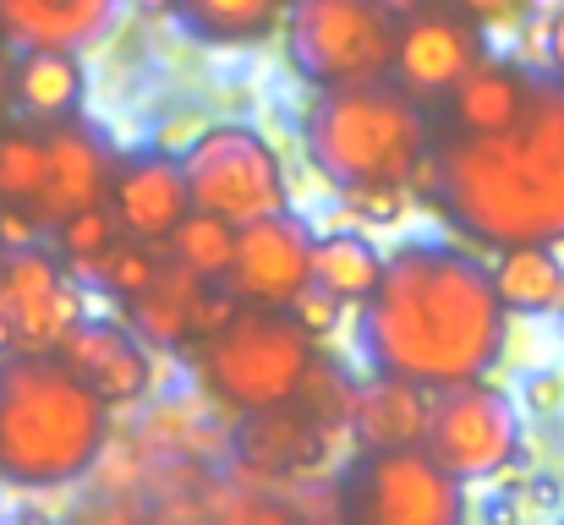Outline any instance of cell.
<instances>
[{
	"label": "cell",
	"mask_w": 564,
	"mask_h": 525,
	"mask_svg": "<svg viewBox=\"0 0 564 525\" xmlns=\"http://www.w3.org/2000/svg\"><path fill=\"white\" fill-rule=\"evenodd\" d=\"M17 525H50L44 515H17Z\"/></svg>",
	"instance_id": "f35d334b"
},
{
	"label": "cell",
	"mask_w": 564,
	"mask_h": 525,
	"mask_svg": "<svg viewBox=\"0 0 564 525\" xmlns=\"http://www.w3.org/2000/svg\"><path fill=\"white\" fill-rule=\"evenodd\" d=\"M302 143H307L318 175H329L340 192L411 186L416 165L433 149L427 116L389 77L351 83V88H318L302 116Z\"/></svg>",
	"instance_id": "277c9868"
},
{
	"label": "cell",
	"mask_w": 564,
	"mask_h": 525,
	"mask_svg": "<svg viewBox=\"0 0 564 525\" xmlns=\"http://www.w3.org/2000/svg\"><path fill=\"white\" fill-rule=\"evenodd\" d=\"M110 444V405L55 356H0V482L66 488Z\"/></svg>",
	"instance_id": "3957f363"
},
{
	"label": "cell",
	"mask_w": 564,
	"mask_h": 525,
	"mask_svg": "<svg viewBox=\"0 0 564 525\" xmlns=\"http://www.w3.org/2000/svg\"><path fill=\"white\" fill-rule=\"evenodd\" d=\"M241 313V302L225 291V285H203L197 296H192V318H187V346L197 340H208V335H219L230 318Z\"/></svg>",
	"instance_id": "f546056e"
},
{
	"label": "cell",
	"mask_w": 564,
	"mask_h": 525,
	"mask_svg": "<svg viewBox=\"0 0 564 525\" xmlns=\"http://www.w3.org/2000/svg\"><path fill=\"white\" fill-rule=\"evenodd\" d=\"M192 367L203 394L236 416L285 405L313 367V335L285 307H241L219 335L192 346Z\"/></svg>",
	"instance_id": "5b68a950"
},
{
	"label": "cell",
	"mask_w": 564,
	"mask_h": 525,
	"mask_svg": "<svg viewBox=\"0 0 564 525\" xmlns=\"http://www.w3.org/2000/svg\"><path fill=\"white\" fill-rule=\"evenodd\" d=\"M427 405L433 394L411 378H394V372H378L373 383H362L351 394V433L368 444V449H405V444H422L427 433Z\"/></svg>",
	"instance_id": "ffe728a7"
},
{
	"label": "cell",
	"mask_w": 564,
	"mask_h": 525,
	"mask_svg": "<svg viewBox=\"0 0 564 525\" xmlns=\"http://www.w3.org/2000/svg\"><path fill=\"white\" fill-rule=\"evenodd\" d=\"M543 39H549V72L564 83V6H554L543 17Z\"/></svg>",
	"instance_id": "d6a6232c"
},
{
	"label": "cell",
	"mask_w": 564,
	"mask_h": 525,
	"mask_svg": "<svg viewBox=\"0 0 564 525\" xmlns=\"http://www.w3.org/2000/svg\"><path fill=\"white\" fill-rule=\"evenodd\" d=\"M121 241V219L110 214V203H94V208H77L72 219L55 225V247H61V263L72 280H88L94 263Z\"/></svg>",
	"instance_id": "484cf974"
},
{
	"label": "cell",
	"mask_w": 564,
	"mask_h": 525,
	"mask_svg": "<svg viewBox=\"0 0 564 525\" xmlns=\"http://www.w3.org/2000/svg\"><path fill=\"white\" fill-rule=\"evenodd\" d=\"M83 94H88V66L77 50H22L11 61V105L39 127L72 121L83 110Z\"/></svg>",
	"instance_id": "e0dca14e"
},
{
	"label": "cell",
	"mask_w": 564,
	"mask_h": 525,
	"mask_svg": "<svg viewBox=\"0 0 564 525\" xmlns=\"http://www.w3.org/2000/svg\"><path fill=\"white\" fill-rule=\"evenodd\" d=\"M482 55H488L482 22H471L460 6L449 11V6H427L422 0L394 28V66H389V77L411 99H444Z\"/></svg>",
	"instance_id": "30bf717a"
},
{
	"label": "cell",
	"mask_w": 564,
	"mask_h": 525,
	"mask_svg": "<svg viewBox=\"0 0 564 525\" xmlns=\"http://www.w3.org/2000/svg\"><path fill=\"white\" fill-rule=\"evenodd\" d=\"M33 241H39V219H33V208L0 203V252H11V247H33Z\"/></svg>",
	"instance_id": "4dcf8cb0"
},
{
	"label": "cell",
	"mask_w": 564,
	"mask_h": 525,
	"mask_svg": "<svg viewBox=\"0 0 564 525\" xmlns=\"http://www.w3.org/2000/svg\"><path fill=\"white\" fill-rule=\"evenodd\" d=\"M105 203L121 219V236L165 247L171 230L192 214L182 160H171V154H132V160H121L116 175H110V197Z\"/></svg>",
	"instance_id": "4fadbf2b"
},
{
	"label": "cell",
	"mask_w": 564,
	"mask_h": 525,
	"mask_svg": "<svg viewBox=\"0 0 564 525\" xmlns=\"http://www.w3.org/2000/svg\"><path fill=\"white\" fill-rule=\"evenodd\" d=\"M44 149H50V181L33 203V219L39 230H55L61 219H72L77 208H94L110 197V175H116V160L105 154V143L77 127V121H55L44 132Z\"/></svg>",
	"instance_id": "2e32d148"
},
{
	"label": "cell",
	"mask_w": 564,
	"mask_h": 525,
	"mask_svg": "<svg viewBox=\"0 0 564 525\" xmlns=\"http://www.w3.org/2000/svg\"><path fill=\"white\" fill-rule=\"evenodd\" d=\"M88 525H138V521H132L127 510H116V504H110V510H99V515H94Z\"/></svg>",
	"instance_id": "e575fe53"
},
{
	"label": "cell",
	"mask_w": 564,
	"mask_h": 525,
	"mask_svg": "<svg viewBox=\"0 0 564 525\" xmlns=\"http://www.w3.org/2000/svg\"><path fill=\"white\" fill-rule=\"evenodd\" d=\"M383 274V252L357 230L313 236V285H324L335 302H368Z\"/></svg>",
	"instance_id": "603a6c76"
},
{
	"label": "cell",
	"mask_w": 564,
	"mask_h": 525,
	"mask_svg": "<svg viewBox=\"0 0 564 525\" xmlns=\"http://www.w3.org/2000/svg\"><path fill=\"white\" fill-rule=\"evenodd\" d=\"M527 394H532V411H543V416H549V411H560L564 383L554 378V372H543V378H532V383H527Z\"/></svg>",
	"instance_id": "836d02e7"
},
{
	"label": "cell",
	"mask_w": 564,
	"mask_h": 525,
	"mask_svg": "<svg viewBox=\"0 0 564 525\" xmlns=\"http://www.w3.org/2000/svg\"><path fill=\"white\" fill-rule=\"evenodd\" d=\"M0 313L11 318L17 350H55L72 324H83V291L66 280V263H55L39 241L0 252Z\"/></svg>",
	"instance_id": "8fae6325"
},
{
	"label": "cell",
	"mask_w": 564,
	"mask_h": 525,
	"mask_svg": "<svg viewBox=\"0 0 564 525\" xmlns=\"http://www.w3.org/2000/svg\"><path fill=\"white\" fill-rule=\"evenodd\" d=\"M362 346L373 372L449 389L482 378L505 350V307L471 252L411 241L383 258L373 296L362 302Z\"/></svg>",
	"instance_id": "7a4b0ae2"
},
{
	"label": "cell",
	"mask_w": 564,
	"mask_h": 525,
	"mask_svg": "<svg viewBox=\"0 0 564 525\" xmlns=\"http://www.w3.org/2000/svg\"><path fill=\"white\" fill-rule=\"evenodd\" d=\"M324 449H329V422H318L296 400L263 405V411H241V422H236V460L252 477H302V471H318L324 466Z\"/></svg>",
	"instance_id": "5bb4252c"
},
{
	"label": "cell",
	"mask_w": 564,
	"mask_h": 525,
	"mask_svg": "<svg viewBox=\"0 0 564 525\" xmlns=\"http://www.w3.org/2000/svg\"><path fill=\"white\" fill-rule=\"evenodd\" d=\"M471 22H482V28H505V22H521L527 11H521V0H455Z\"/></svg>",
	"instance_id": "1f68e13d"
},
{
	"label": "cell",
	"mask_w": 564,
	"mask_h": 525,
	"mask_svg": "<svg viewBox=\"0 0 564 525\" xmlns=\"http://www.w3.org/2000/svg\"><path fill=\"white\" fill-rule=\"evenodd\" d=\"M554 6H564V0H521V11H527V17H549Z\"/></svg>",
	"instance_id": "8d00e7d4"
},
{
	"label": "cell",
	"mask_w": 564,
	"mask_h": 525,
	"mask_svg": "<svg viewBox=\"0 0 564 525\" xmlns=\"http://www.w3.org/2000/svg\"><path fill=\"white\" fill-rule=\"evenodd\" d=\"M208 280H197L187 274L182 263H165L160 269V280L143 291V296H132L127 307H132V335L143 340V346H187V318H192V296L203 291Z\"/></svg>",
	"instance_id": "7402d4cb"
},
{
	"label": "cell",
	"mask_w": 564,
	"mask_h": 525,
	"mask_svg": "<svg viewBox=\"0 0 564 525\" xmlns=\"http://www.w3.org/2000/svg\"><path fill=\"white\" fill-rule=\"evenodd\" d=\"M521 444V422H516V405L471 378V383H449V389H433V405H427V433H422V449L455 471L460 482H477V477H494L510 466Z\"/></svg>",
	"instance_id": "9c48e42d"
},
{
	"label": "cell",
	"mask_w": 564,
	"mask_h": 525,
	"mask_svg": "<svg viewBox=\"0 0 564 525\" xmlns=\"http://www.w3.org/2000/svg\"><path fill=\"white\" fill-rule=\"evenodd\" d=\"M6 99H11V55L0 44V110H6Z\"/></svg>",
	"instance_id": "d590c367"
},
{
	"label": "cell",
	"mask_w": 564,
	"mask_h": 525,
	"mask_svg": "<svg viewBox=\"0 0 564 525\" xmlns=\"http://www.w3.org/2000/svg\"><path fill=\"white\" fill-rule=\"evenodd\" d=\"M50 181V149L39 132H0V203L33 208Z\"/></svg>",
	"instance_id": "4316f807"
},
{
	"label": "cell",
	"mask_w": 564,
	"mask_h": 525,
	"mask_svg": "<svg viewBox=\"0 0 564 525\" xmlns=\"http://www.w3.org/2000/svg\"><path fill=\"white\" fill-rule=\"evenodd\" d=\"M494 280V296L505 307V318H543V313H560L564 307V263L554 247L532 241V247H505L488 269Z\"/></svg>",
	"instance_id": "44dd1931"
},
{
	"label": "cell",
	"mask_w": 564,
	"mask_h": 525,
	"mask_svg": "<svg viewBox=\"0 0 564 525\" xmlns=\"http://www.w3.org/2000/svg\"><path fill=\"white\" fill-rule=\"evenodd\" d=\"M560 525H564V521H560Z\"/></svg>",
	"instance_id": "ab89813d"
},
{
	"label": "cell",
	"mask_w": 564,
	"mask_h": 525,
	"mask_svg": "<svg viewBox=\"0 0 564 525\" xmlns=\"http://www.w3.org/2000/svg\"><path fill=\"white\" fill-rule=\"evenodd\" d=\"M143 11H176V0H138Z\"/></svg>",
	"instance_id": "74e56055"
},
{
	"label": "cell",
	"mask_w": 564,
	"mask_h": 525,
	"mask_svg": "<svg viewBox=\"0 0 564 525\" xmlns=\"http://www.w3.org/2000/svg\"><path fill=\"white\" fill-rule=\"evenodd\" d=\"M411 186L444 208L477 247L564 241V83H538L505 132H449L416 165Z\"/></svg>",
	"instance_id": "6da1fadb"
},
{
	"label": "cell",
	"mask_w": 564,
	"mask_h": 525,
	"mask_svg": "<svg viewBox=\"0 0 564 525\" xmlns=\"http://www.w3.org/2000/svg\"><path fill=\"white\" fill-rule=\"evenodd\" d=\"M160 269H165V258L154 252V241H132V236H121V241L94 263V274H88V280H99L110 296L132 302V296H143V291L160 280Z\"/></svg>",
	"instance_id": "83f0119b"
},
{
	"label": "cell",
	"mask_w": 564,
	"mask_h": 525,
	"mask_svg": "<svg viewBox=\"0 0 564 525\" xmlns=\"http://www.w3.org/2000/svg\"><path fill=\"white\" fill-rule=\"evenodd\" d=\"M527 94H532V72L521 61H494L482 55L444 99H449V127L455 132H505L516 127V116L527 110Z\"/></svg>",
	"instance_id": "ac0fdd59"
},
{
	"label": "cell",
	"mask_w": 564,
	"mask_h": 525,
	"mask_svg": "<svg viewBox=\"0 0 564 525\" xmlns=\"http://www.w3.org/2000/svg\"><path fill=\"white\" fill-rule=\"evenodd\" d=\"M55 356H61L110 411H116V405H138V400L149 394V383H154L149 350H143V340H138L132 329H121V324H94V318H83V324L66 329V340L55 346Z\"/></svg>",
	"instance_id": "9a60e30c"
},
{
	"label": "cell",
	"mask_w": 564,
	"mask_h": 525,
	"mask_svg": "<svg viewBox=\"0 0 564 525\" xmlns=\"http://www.w3.org/2000/svg\"><path fill=\"white\" fill-rule=\"evenodd\" d=\"M182 175H187V197L197 214H214L225 225H252L269 214L291 208V186L280 171V154L269 149L263 132L241 127V121H219L203 127L182 154Z\"/></svg>",
	"instance_id": "52a82bcc"
},
{
	"label": "cell",
	"mask_w": 564,
	"mask_h": 525,
	"mask_svg": "<svg viewBox=\"0 0 564 525\" xmlns=\"http://www.w3.org/2000/svg\"><path fill=\"white\" fill-rule=\"evenodd\" d=\"M236 302L285 307L302 285H313V230L285 208L236 230V258L219 280Z\"/></svg>",
	"instance_id": "7c38bea8"
},
{
	"label": "cell",
	"mask_w": 564,
	"mask_h": 525,
	"mask_svg": "<svg viewBox=\"0 0 564 525\" xmlns=\"http://www.w3.org/2000/svg\"><path fill=\"white\" fill-rule=\"evenodd\" d=\"M116 17V0H0V33L22 50H83Z\"/></svg>",
	"instance_id": "d6986e66"
},
{
	"label": "cell",
	"mask_w": 564,
	"mask_h": 525,
	"mask_svg": "<svg viewBox=\"0 0 564 525\" xmlns=\"http://www.w3.org/2000/svg\"><path fill=\"white\" fill-rule=\"evenodd\" d=\"M176 11L208 44H252L285 22V0H176Z\"/></svg>",
	"instance_id": "cb8c5ba5"
},
{
	"label": "cell",
	"mask_w": 564,
	"mask_h": 525,
	"mask_svg": "<svg viewBox=\"0 0 564 525\" xmlns=\"http://www.w3.org/2000/svg\"><path fill=\"white\" fill-rule=\"evenodd\" d=\"M394 28L378 0H296L285 17V50L296 77L313 88H351L378 83L394 66Z\"/></svg>",
	"instance_id": "8992f818"
},
{
	"label": "cell",
	"mask_w": 564,
	"mask_h": 525,
	"mask_svg": "<svg viewBox=\"0 0 564 525\" xmlns=\"http://www.w3.org/2000/svg\"><path fill=\"white\" fill-rule=\"evenodd\" d=\"M165 247H171V263H182L187 274L208 280V285H219L225 269H230V258H236V225H225V219L192 208L187 219L171 230Z\"/></svg>",
	"instance_id": "d4e9b609"
},
{
	"label": "cell",
	"mask_w": 564,
	"mask_h": 525,
	"mask_svg": "<svg viewBox=\"0 0 564 525\" xmlns=\"http://www.w3.org/2000/svg\"><path fill=\"white\" fill-rule=\"evenodd\" d=\"M285 313L313 335V340H324V335H335L340 329V313H346V302H335L324 285H302L291 302H285Z\"/></svg>",
	"instance_id": "f1b7e54d"
},
{
	"label": "cell",
	"mask_w": 564,
	"mask_h": 525,
	"mask_svg": "<svg viewBox=\"0 0 564 525\" xmlns=\"http://www.w3.org/2000/svg\"><path fill=\"white\" fill-rule=\"evenodd\" d=\"M346 525H466L460 477L422 444L368 449L346 477Z\"/></svg>",
	"instance_id": "ba28073f"
}]
</instances>
